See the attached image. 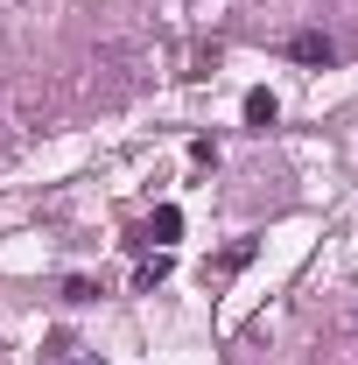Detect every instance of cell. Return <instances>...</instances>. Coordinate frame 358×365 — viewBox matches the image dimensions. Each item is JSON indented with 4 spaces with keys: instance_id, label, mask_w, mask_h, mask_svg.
Instances as JSON below:
<instances>
[{
    "instance_id": "cell-1",
    "label": "cell",
    "mask_w": 358,
    "mask_h": 365,
    "mask_svg": "<svg viewBox=\"0 0 358 365\" xmlns=\"http://www.w3.org/2000/svg\"><path fill=\"white\" fill-rule=\"evenodd\" d=\"M253 253H260V246H253V239H232V246H225L218 260H204V281H232V274L246 267V260H253Z\"/></svg>"
},
{
    "instance_id": "cell-2",
    "label": "cell",
    "mask_w": 358,
    "mask_h": 365,
    "mask_svg": "<svg viewBox=\"0 0 358 365\" xmlns=\"http://www.w3.org/2000/svg\"><path fill=\"white\" fill-rule=\"evenodd\" d=\"M183 232V211L176 204H162V211H155V218H148V225L134 232V246H155V239H162V246H169V239H176Z\"/></svg>"
},
{
    "instance_id": "cell-3",
    "label": "cell",
    "mask_w": 358,
    "mask_h": 365,
    "mask_svg": "<svg viewBox=\"0 0 358 365\" xmlns=\"http://www.w3.org/2000/svg\"><path fill=\"white\" fill-rule=\"evenodd\" d=\"M43 365H106V359H98V351H85L78 337H49V344H43Z\"/></svg>"
},
{
    "instance_id": "cell-4",
    "label": "cell",
    "mask_w": 358,
    "mask_h": 365,
    "mask_svg": "<svg viewBox=\"0 0 358 365\" xmlns=\"http://www.w3.org/2000/svg\"><path fill=\"white\" fill-rule=\"evenodd\" d=\"M288 49H295V63H330V56H337V49H330V36H316V29H302Z\"/></svg>"
},
{
    "instance_id": "cell-5",
    "label": "cell",
    "mask_w": 358,
    "mask_h": 365,
    "mask_svg": "<svg viewBox=\"0 0 358 365\" xmlns=\"http://www.w3.org/2000/svg\"><path fill=\"white\" fill-rule=\"evenodd\" d=\"M162 281H169V253H148V260L134 267V288H140V295H155Z\"/></svg>"
},
{
    "instance_id": "cell-6",
    "label": "cell",
    "mask_w": 358,
    "mask_h": 365,
    "mask_svg": "<svg viewBox=\"0 0 358 365\" xmlns=\"http://www.w3.org/2000/svg\"><path fill=\"white\" fill-rule=\"evenodd\" d=\"M274 91H246V127H274Z\"/></svg>"
},
{
    "instance_id": "cell-7",
    "label": "cell",
    "mask_w": 358,
    "mask_h": 365,
    "mask_svg": "<svg viewBox=\"0 0 358 365\" xmlns=\"http://www.w3.org/2000/svg\"><path fill=\"white\" fill-rule=\"evenodd\" d=\"M63 302H98V281H91V274H71V281H63Z\"/></svg>"
}]
</instances>
